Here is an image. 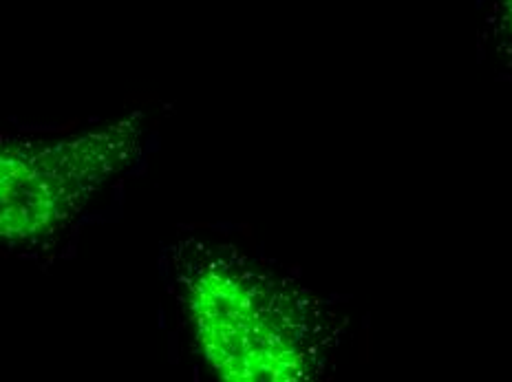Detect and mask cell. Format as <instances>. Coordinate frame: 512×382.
<instances>
[{"label":"cell","instance_id":"2","mask_svg":"<svg viewBox=\"0 0 512 382\" xmlns=\"http://www.w3.org/2000/svg\"><path fill=\"white\" fill-rule=\"evenodd\" d=\"M144 115L56 140H0V246L60 237L140 157Z\"/></svg>","mask_w":512,"mask_h":382},{"label":"cell","instance_id":"1","mask_svg":"<svg viewBox=\"0 0 512 382\" xmlns=\"http://www.w3.org/2000/svg\"><path fill=\"white\" fill-rule=\"evenodd\" d=\"M173 272L201 358L221 380L298 382L325 358L314 299L228 248L184 241Z\"/></svg>","mask_w":512,"mask_h":382},{"label":"cell","instance_id":"3","mask_svg":"<svg viewBox=\"0 0 512 382\" xmlns=\"http://www.w3.org/2000/svg\"><path fill=\"white\" fill-rule=\"evenodd\" d=\"M497 7H499L501 20H504V25L512 36V0H497Z\"/></svg>","mask_w":512,"mask_h":382}]
</instances>
